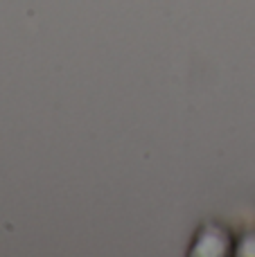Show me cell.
Instances as JSON below:
<instances>
[{
  "mask_svg": "<svg viewBox=\"0 0 255 257\" xmlns=\"http://www.w3.org/2000/svg\"><path fill=\"white\" fill-rule=\"evenodd\" d=\"M235 250V241L224 226L206 223L199 228L197 237L192 241L190 255L192 257H224Z\"/></svg>",
  "mask_w": 255,
  "mask_h": 257,
  "instance_id": "6da1fadb",
  "label": "cell"
}]
</instances>
